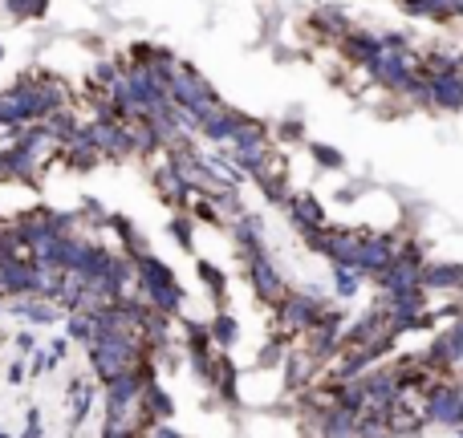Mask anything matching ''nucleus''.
I'll use <instances>...</instances> for the list:
<instances>
[{
    "mask_svg": "<svg viewBox=\"0 0 463 438\" xmlns=\"http://www.w3.org/2000/svg\"><path fill=\"white\" fill-rule=\"evenodd\" d=\"M171 97H175V106H179V110L196 114L199 122H203V118H212V114L224 106L220 94L208 85V78L199 73L196 65H183V61L171 69Z\"/></svg>",
    "mask_w": 463,
    "mask_h": 438,
    "instance_id": "1",
    "label": "nucleus"
},
{
    "mask_svg": "<svg viewBox=\"0 0 463 438\" xmlns=\"http://www.w3.org/2000/svg\"><path fill=\"white\" fill-rule=\"evenodd\" d=\"M321 308H325V300L317 292H289L281 305H277V324H281L277 337H305L317 324Z\"/></svg>",
    "mask_w": 463,
    "mask_h": 438,
    "instance_id": "2",
    "label": "nucleus"
},
{
    "mask_svg": "<svg viewBox=\"0 0 463 438\" xmlns=\"http://www.w3.org/2000/svg\"><path fill=\"white\" fill-rule=\"evenodd\" d=\"M427 361L443 373V377H451V373L463 365V317H455L451 324H439L435 341L427 345Z\"/></svg>",
    "mask_w": 463,
    "mask_h": 438,
    "instance_id": "3",
    "label": "nucleus"
},
{
    "mask_svg": "<svg viewBox=\"0 0 463 438\" xmlns=\"http://www.w3.org/2000/svg\"><path fill=\"white\" fill-rule=\"evenodd\" d=\"M423 418L435 422V426H459L463 414H459V382H451V377H439L435 386L427 389V398H423Z\"/></svg>",
    "mask_w": 463,
    "mask_h": 438,
    "instance_id": "4",
    "label": "nucleus"
},
{
    "mask_svg": "<svg viewBox=\"0 0 463 438\" xmlns=\"http://www.w3.org/2000/svg\"><path fill=\"white\" fill-rule=\"evenodd\" d=\"M244 264H248V280H252V288H256V300H265V305L277 308L284 296H289V288H284V276L277 272V264L268 260V252L244 260Z\"/></svg>",
    "mask_w": 463,
    "mask_h": 438,
    "instance_id": "5",
    "label": "nucleus"
},
{
    "mask_svg": "<svg viewBox=\"0 0 463 438\" xmlns=\"http://www.w3.org/2000/svg\"><path fill=\"white\" fill-rule=\"evenodd\" d=\"M374 284H378V292H407V288H423V264L398 252V256H395V264H390V268H386L382 276H374Z\"/></svg>",
    "mask_w": 463,
    "mask_h": 438,
    "instance_id": "6",
    "label": "nucleus"
},
{
    "mask_svg": "<svg viewBox=\"0 0 463 438\" xmlns=\"http://www.w3.org/2000/svg\"><path fill=\"white\" fill-rule=\"evenodd\" d=\"M248 114L232 110V106H220V110L212 114V118H203V126H199V134L208 138V142H220V146H232V138H236V130H240V122H244Z\"/></svg>",
    "mask_w": 463,
    "mask_h": 438,
    "instance_id": "7",
    "label": "nucleus"
},
{
    "mask_svg": "<svg viewBox=\"0 0 463 438\" xmlns=\"http://www.w3.org/2000/svg\"><path fill=\"white\" fill-rule=\"evenodd\" d=\"M289 219H293V227L297 231H309V227H325V207L317 203L309 191H297V195H289Z\"/></svg>",
    "mask_w": 463,
    "mask_h": 438,
    "instance_id": "8",
    "label": "nucleus"
},
{
    "mask_svg": "<svg viewBox=\"0 0 463 438\" xmlns=\"http://www.w3.org/2000/svg\"><path fill=\"white\" fill-rule=\"evenodd\" d=\"M342 53H346L354 65H366L370 57H378L382 53V32H370V29H349L342 41Z\"/></svg>",
    "mask_w": 463,
    "mask_h": 438,
    "instance_id": "9",
    "label": "nucleus"
},
{
    "mask_svg": "<svg viewBox=\"0 0 463 438\" xmlns=\"http://www.w3.org/2000/svg\"><path fill=\"white\" fill-rule=\"evenodd\" d=\"M423 288L427 292H459L463 264H423Z\"/></svg>",
    "mask_w": 463,
    "mask_h": 438,
    "instance_id": "10",
    "label": "nucleus"
},
{
    "mask_svg": "<svg viewBox=\"0 0 463 438\" xmlns=\"http://www.w3.org/2000/svg\"><path fill=\"white\" fill-rule=\"evenodd\" d=\"M463 110V78L459 73H447V78L431 81V110Z\"/></svg>",
    "mask_w": 463,
    "mask_h": 438,
    "instance_id": "11",
    "label": "nucleus"
},
{
    "mask_svg": "<svg viewBox=\"0 0 463 438\" xmlns=\"http://www.w3.org/2000/svg\"><path fill=\"white\" fill-rule=\"evenodd\" d=\"M313 29L325 37V41H342L354 25H349V16L337 8V4H325V8H317L313 13Z\"/></svg>",
    "mask_w": 463,
    "mask_h": 438,
    "instance_id": "12",
    "label": "nucleus"
},
{
    "mask_svg": "<svg viewBox=\"0 0 463 438\" xmlns=\"http://www.w3.org/2000/svg\"><path fill=\"white\" fill-rule=\"evenodd\" d=\"M45 300V296H41ZM37 296H20L17 305H13V317H25V321H37V324H49L57 321V308L53 305H41Z\"/></svg>",
    "mask_w": 463,
    "mask_h": 438,
    "instance_id": "13",
    "label": "nucleus"
},
{
    "mask_svg": "<svg viewBox=\"0 0 463 438\" xmlns=\"http://www.w3.org/2000/svg\"><path fill=\"white\" fill-rule=\"evenodd\" d=\"M333 288H337L342 300H349V296H358V288H362V276L354 272L349 264H333Z\"/></svg>",
    "mask_w": 463,
    "mask_h": 438,
    "instance_id": "14",
    "label": "nucleus"
},
{
    "mask_svg": "<svg viewBox=\"0 0 463 438\" xmlns=\"http://www.w3.org/2000/svg\"><path fill=\"white\" fill-rule=\"evenodd\" d=\"M236 337H240V324H236V317H228V312H220V317L212 321V341H215V345H224V349H228V345H236Z\"/></svg>",
    "mask_w": 463,
    "mask_h": 438,
    "instance_id": "15",
    "label": "nucleus"
},
{
    "mask_svg": "<svg viewBox=\"0 0 463 438\" xmlns=\"http://www.w3.org/2000/svg\"><path fill=\"white\" fill-rule=\"evenodd\" d=\"M309 154H313L325 171H342L346 166V159H342V150H333V146H325V142H309Z\"/></svg>",
    "mask_w": 463,
    "mask_h": 438,
    "instance_id": "16",
    "label": "nucleus"
},
{
    "mask_svg": "<svg viewBox=\"0 0 463 438\" xmlns=\"http://www.w3.org/2000/svg\"><path fill=\"white\" fill-rule=\"evenodd\" d=\"M199 280L212 288V296H220V300H224V288H228V280H224V272H220L215 264H208V260H203V264H199Z\"/></svg>",
    "mask_w": 463,
    "mask_h": 438,
    "instance_id": "17",
    "label": "nucleus"
},
{
    "mask_svg": "<svg viewBox=\"0 0 463 438\" xmlns=\"http://www.w3.org/2000/svg\"><path fill=\"white\" fill-rule=\"evenodd\" d=\"M191 231H196L191 215H175V219H171V236H175L179 248H187V252H191Z\"/></svg>",
    "mask_w": 463,
    "mask_h": 438,
    "instance_id": "18",
    "label": "nucleus"
},
{
    "mask_svg": "<svg viewBox=\"0 0 463 438\" xmlns=\"http://www.w3.org/2000/svg\"><path fill=\"white\" fill-rule=\"evenodd\" d=\"M20 438H41V414H37V410H29V430Z\"/></svg>",
    "mask_w": 463,
    "mask_h": 438,
    "instance_id": "19",
    "label": "nucleus"
},
{
    "mask_svg": "<svg viewBox=\"0 0 463 438\" xmlns=\"http://www.w3.org/2000/svg\"><path fill=\"white\" fill-rule=\"evenodd\" d=\"M150 438H183V434H175V430H171V426H159V422H155V426H150Z\"/></svg>",
    "mask_w": 463,
    "mask_h": 438,
    "instance_id": "20",
    "label": "nucleus"
},
{
    "mask_svg": "<svg viewBox=\"0 0 463 438\" xmlns=\"http://www.w3.org/2000/svg\"><path fill=\"white\" fill-rule=\"evenodd\" d=\"M17 345H20V349H33L37 337H33V333H17Z\"/></svg>",
    "mask_w": 463,
    "mask_h": 438,
    "instance_id": "21",
    "label": "nucleus"
},
{
    "mask_svg": "<svg viewBox=\"0 0 463 438\" xmlns=\"http://www.w3.org/2000/svg\"><path fill=\"white\" fill-rule=\"evenodd\" d=\"M0 57H4V49H0Z\"/></svg>",
    "mask_w": 463,
    "mask_h": 438,
    "instance_id": "22",
    "label": "nucleus"
},
{
    "mask_svg": "<svg viewBox=\"0 0 463 438\" xmlns=\"http://www.w3.org/2000/svg\"><path fill=\"white\" fill-rule=\"evenodd\" d=\"M0 438H8V434H0Z\"/></svg>",
    "mask_w": 463,
    "mask_h": 438,
    "instance_id": "23",
    "label": "nucleus"
},
{
    "mask_svg": "<svg viewBox=\"0 0 463 438\" xmlns=\"http://www.w3.org/2000/svg\"><path fill=\"white\" fill-rule=\"evenodd\" d=\"M0 300H4V296H0Z\"/></svg>",
    "mask_w": 463,
    "mask_h": 438,
    "instance_id": "24",
    "label": "nucleus"
}]
</instances>
